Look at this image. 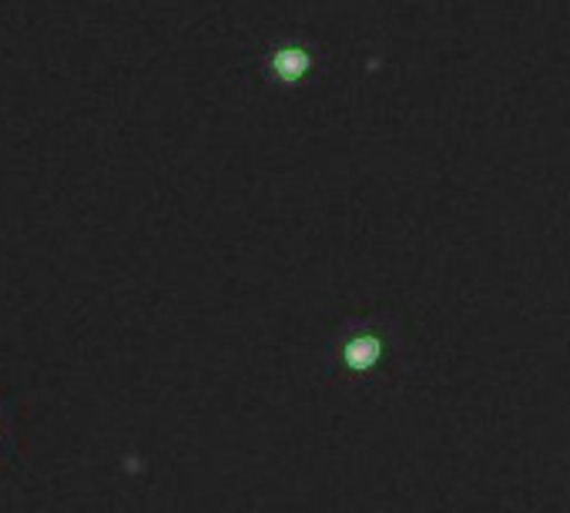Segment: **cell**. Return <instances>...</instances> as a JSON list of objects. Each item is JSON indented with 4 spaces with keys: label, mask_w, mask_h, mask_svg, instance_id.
Instances as JSON below:
<instances>
[{
    "label": "cell",
    "mask_w": 570,
    "mask_h": 513,
    "mask_svg": "<svg viewBox=\"0 0 570 513\" xmlns=\"http://www.w3.org/2000/svg\"><path fill=\"white\" fill-rule=\"evenodd\" d=\"M380 353H383V346H380V339L376 336H356V339H350L346 343V363L353 366V369H370L376 359H380Z\"/></svg>",
    "instance_id": "cell-1"
},
{
    "label": "cell",
    "mask_w": 570,
    "mask_h": 513,
    "mask_svg": "<svg viewBox=\"0 0 570 513\" xmlns=\"http://www.w3.org/2000/svg\"><path fill=\"white\" fill-rule=\"evenodd\" d=\"M272 68H275V75H278V78L296 81V78H303V75L309 71V58H306V51L289 48V51H278V55L272 58Z\"/></svg>",
    "instance_id": "cell-2"
}]
</instances>
